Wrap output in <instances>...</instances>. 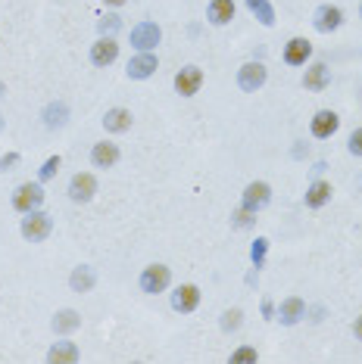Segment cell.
I'll return each instance as SVG.
<instances>
[{"label":"cell","mask_w":362,"mask_h":364,"mask_svg":"<svg viewBox=\"0 0 362 364\" xmlns=\"http://www.w3.org/2000/svg\"><path fill=\"white\" fill-rule=\"evenodd\" d=\"M116 57H119V44H116L113 38H106V35L91 47V62L94 66H100V69H106L109 62H116Z\"/></svg>","instance_id":"30bf717a"},{"label":"cell","mask_w":362,"mask_h":364,"mask_svg":"<svg viewBox=\"0 0 362 364\" xmlns=\"http://www.w3.org/2000/svg\"><path fill=\"white\" fill-rule=\"evenodd\" d=\"M78 327H82V314L72 312V308H62V312L53 314V330L57 334H72Z\"/></svg>","instance_id":"ffe728a7"},{"label":"cell","mask_w":362,"mask_h":364,"mask_svg":"<svg viewBox=\"0 0 362 364\" xmlns=\"http://www.w3.org/2000/svg\"><path fill=\"white\" fill-rule=\"evenodd\" d=\"M200 84H203V72L197 66H185L175 75V91L181 93V97H194V93L200 91Z\"/></svg>","instance_id":"9c48e42d"},{"label":"cell","mask_w":362,"mask_h":364,"mask_svg":"<svg viewBox=\"0 0 362 364\" xmlns=\"http://www.w3.org/2000/svg\"><path fill=\"white\" fill-rule=\"evenodd\" d=\"M50 227H53L50 215H44V212H38V209L26 212V218H22V237H26L28 243H41L44 237L50 234Z\"/></svg>","instance_id":"6da1fadb"},{"label":"cell","mask_w":362,"mask_h":364,"mask_svg":"<svg viewBox=\"0 0 362 364\" xmlns=\"http://www.w3.org/2000/svg\"><path fill=\"white\" fill-rule=\"evenodd\" d=\"M104 128H106V131H113V134L128 131V128H131V113H128V109H122V106L106 109V115H104Z\"/></svg>","instance_id":"ac0fdd59"},{"label":"cell","mask_w":362,"mask_h":364,"mask_svg":"<svg viewBox=\"0 0 362 364\" xmlns=\"http://www.w3.org/2000/svg\"><path fill=\"white\" fill-rule=\"evenodd\" d=\"M163 41V31H160V25L156 22H141V25H135L131 28V47L135 50H153L156 44Z\"/></svg>","instance_id":"7a4b0ae2"},{"label":"cell","mask_w":362,"mask_h":364,"mask_svg":"<svg viewBox=\"0 0 362 364\" xmlns=\"http://www.w3.org/2000/svg\"><path fill=\"white\" fill-rule=\"evenodd\" d=\"M0 131H4V118H0Z\"/></svg>","instance_id":"8d00e7d4"},{"label":"cell","mask_w":362,"mask_h":364,"mask_svg":"<svg viewBox=\"0 0 362 364\" xmlns=\"http://www.w3.org/2000/svg\"><path fill=\"white\" fill-rule=\"evenodd\" d=\"M265 249H269V240H265V237H259V240L253 243V249H250V258H253V265H256V268H263V262H265Z\"/></svg>","instance_id":"4316f807"},{"label":"cell","mask_w":362,"mask_h":364,"mask_svg":"<svg viewBox=\"0 0 362 364\" xmlns=\"http://www.w3.org/2000/svg\"><path fill=\"white\" fill-rule=\"evenodd\" d=\"M169 280H172V271L166 265H150V268H144V274H141V290L156 296V292H163L169 287Z\"/></svg>","instance_id":"3957f363"},{"label":"cell","mask_w":362,"mask_h":364,"mask_svg":"<svg viewBox=\"0 0 362 364\" xmlns=\"http://www.w3.org/2000/svg\"><path fill=\"white\" fill-rule=\"evenodd\" d=\"M259 355H256V349H250V346H243V349H238V352H231V361L234 364H243V361H256Z\"/></svg>","instance_id":"f1b7e54d"},{"label":"cell","mask_w":362,"mask_h":364,"mask_svg":"<svg viewBox=\"0 0 362 364\" xmlns=\"http://www.w3.org/2000/svg\"><path fill=\"white\" fill-rule=\"evenodd\" d=\"M60 171V156H50V159H47L44 165H41V171H38V178L41 181H50L53 175H57Z\"/></svg>","instance_id":"83f0119b"},{"label":"cell","mask_w":362,"mask_h":364,"mask_svg":"<svg viewBox=\"0 0 362 364\" xmlns=\"http://www.w3.org/2000/svg\"><path fill=\"white\" fill-rule=\"evenodd\" d=\"M94 280H97V277H94V271H91L88 265H78L75 271H72V277H69V283H72L75 292H88L94 287Z\"/></svg>","instance_id":"cb8c5ba5"},{"label":"cell","mask_w":362,"mask_h":364,"mask_svg":"<svg viewBox=\"0 0 362 364\" xmlns=\"http://www.w3.org/2000/svg\"><path fill=\"white\" fill-rule=\"evenodd\" d=\"M247 6H250V13H253L265 28H272V25H275V10H272L269 0H247Z\"/></svg>","instance_id":"d4e9b609"},{"label":"cell","mask_w":362,"mask_h":364,"mask_svg":"<svg viewBox=\"0 0 362 364\" xmlns=\"http://www.w3.org/2000/svg\"><path fill=\"white\" fill-rule=\"evenodd\" d=\"M153 72H156V57L150 50L138 53V57L128 62V78H135V81H144V78H150Z\"/></svg>","instance_id":"5bb4252c"},{"label":"cell","mask_w":362,"mask_h":364,"mask_svg":"<svg viewBox=\"0 0 362 364\" xmlns=\"http://www.w3.org/2000/svg\"><path fill=\"white\" fill-rule=\"evenodd\" d=\"M269 200H272V187L265 181H253V184H247V190H243V209H250V212H259L263 205H269Z\"/></svg>","instance_id":"52a82bcc"},{"label":"cell","mask_w":362,"mask_h":364,"mask_svg":"<svg viewBox=\"0 0 362 364\" xmlns=\"http://www.w3.org/2000/svg\"><path fill=\"white\" fill-rule=\"evenodd\" d=\"M94 193H97V181L88 171H78V175L69 181V200L72 203H91Z\"/></svg>","instance_id":"5b68a950"},{"label":"cell","mask_w":362,"mask_h":364,"mask_svg":"<svg viewBox=\"0 0 362 364\" xmlns=\"http://www.w3.org/2000/svg\"><path fill=\"white\" fill-rule=\"evenodd\" d=\"M337 128H341V118H337V113H331V109H322V113H316V118H312V137H319V140L331 137Z\"/></svg>","instance_id":"4fadbf2b"},{"label":"cell","mask_w":362,"mask_h":364,"mask_svg":"<svg viewBox=\"0 0 362 364\" xmlns=\"http://www.w3.org/2000/svg\"><path fill=\"white\" fill-rule=\"evenodd\" d=\"M312 57V44L306 38H290L285 47V62L287 66H306V59Z\"/></svg>","instance_id":"7c38bea8"},{"label":"cell","mask_w":362,"mask_h":364,"mask_svg":"<svg viewBox=\"0 0 362 364\" xmlns=\"http://www.w3.org/2000/svg\"><path fill=\"white\" fill-rule=\"evenodd\" d=\"M116 28H119V16H104L100 19V35H113Z\"/></svg>","instance_id":"f546056e"},{"label":"cell","mask_w":362,"mask_h":364,"mask_svg":"<svg viewBox=\"0 0 362 364\" xmlns=\"http://www.w3.org/2000/svg\"><path fill=\"white\" fill-rule=\"evenodd\" d=\"M16 162H19V153H6L4 159H0V175H6V171H10Z\"/></svg>","instance_id":"d6a6232c"},{"label":"cell","mask_w":362,"mask_h":364,"mask_svg":"<svg viewBox=\"0 0 362 364\" xmlns=\"http://www.w3.org/2000/svg\"><path fill=\"white\" fill-rule=\"evenodd\" d=\"M234 19V4L231 0H212L209 4V22L212 25H228Z\"/></svg>","instance_id":"44dd1931"},{"label":"cell","mask_w":362,"mask_h":364,"mask_svg":"<svg viewBox=\"0 0 362 364\" xmlns=\"http://www.w3.org/2000/svg\"><path fill=\"white\" fill-rule=\"evenodd\" d=\"M41 203H44V187L41 184H22L19 190H16V196H13V205L19 212H31V209H38Z\"/></svg>","instance_id":"8992f818"},{"label":"cell","mask_w":362,"mask_h":364,"mask_svg":"<svg viewBox=\"0 0 362 364\" xmlns=\"http://www.w3.org/2000/svg\"><path fill=\"white\" fill-rule=\"evenodd\" d=\"M328 200H331V184L328 181H312L309 190H306V205L309 209H322Z\"/></svg>","instance_id":"d6986e66"},{"label":"cell","mask_w":362,"mask_h":364,"mask_svg":"<svg viewBox=\"0 0 362 364\" xmlns=\"http://www.w3.org/2000/svg\"><path fill=\"white\" fill-rule=\"evenodd\" d=\"M341 22H344V13L337 10V6L325 4V6H319V10H316V19H312V25H316V31H322V35H328V31L341 28Z\"/></svg>","instance_id":"8fae6325"},{"label":"cell","mask_w":362,"mask_h":364,"mask_svg":"<svg viewBox=\"0 0 362 364\" xmlns=\"http://www.w3.org/2000/svg\"><path fill=\"white\" fill-rule=\"evenodd\" d=\"M347 149L353 156H362V128H356L350 134V144H347Z\"/></svg>","instance_id":"4dcf8cb0"},{"label":"cell","mask_w":362,"mask_h":364,"mask_svg":"<svg viewBox=\"0 0 362 364\" xmlns=\"http://www.w3.org/2000/svg\"><path fill=\"white\" fill-rule=\"evenodd\" d=\"M272 312H275V308H272L269 299H265V302H263V314H265V318H272Z\"/></svg>","instance_id":"836d02e7"},{"label":"cell","mask_w":362,"mask_h":364,"mask_svg":"<svg viewBox=\"0 0 362 364\" xmlns=\"http://www.w3.org/2000/svg\"><path fill=\"white\" fill-rule=\"evenodd\" d=\"M265 78H269V72H265L263 62H247V66H241V72H238V84H241V91L256 93L265 84Z\"/></svg>","instance_id":"277c9868"},{"label":"cell","mask_w":362,"mask_h":364,"mask_svg":"<svg viewBox=\"0 0 362 364\" xmlns=\"http://www.w3.org/2000/svg\"><path fill=\"white\" fill-rule=\"evenodd\" d=\"M306 314V302L300 296H290V299H285V302H281V308H278V318H281V324H285V327H294L297 321H300Z\"/></svg>","instance_id":"9a60e30c"},{"label":"cell","mask_w":362,"mask_h":364,"mask_svg":"<svg viewBox=\"0 0 362 364\" xmlns=\"http://www.w3.org/2000/svg\"><path fill=\"white\" fill-rule=\"evenodd\" d=\"M91 162L97 165V169H113L116 162H119V147L116 144H94V149H91Z\"/></svg>","instance_id":"2e32d148"},{"label":"cell","mask_w":362,"mask_h":364,"mask_svg":"<svg viewBox=\"0 0 362 364\" xmlns=\"http://www.w3.org/2000/svg\"><path fill=\"white\" fill-rule=\"evenodd\" d=\"M241 318H243V312H241V308H228V312L222 314V330H225V334H231V330H238V327H241Z\"/></svg>","instance_id":"484cf974"},{"label":"cell","mask_w":362,"mask_h":364,"mask_svg":"<svg viewBox=\"0 0 362 364\" xmlns=\"http://www.w3.org/2000/svg\"><path fill=\"white\" fill-rule=\"evenodd\" d=\"M200 305V290L194 287V283H181V287L172 292V308L181 314H187V312H194V308Z\"/></svg>","instance_id":"ba28073f"},{"label":"cell","mask_w":362,"mask_h":364,"mask_svg":"<svg viewBox=\"0 0 362 364\" xmlns=\"http://www.w3.org/2000/svg\"><path fill=\"white\" fill-rule=\"evenodd\" d=\"M328 84H331V72H328V66L316 62L312 69H306V75H303V88L306 91H325Z\"/></svg>","instance_id":"e0dca14e"},{"label":"cell","mask_w":362,"mask_h":364,"mask_svg":"<svg viewBox=\"0 0 362 364\" xmlns=\"http://www.w3.org/2000/svg\"><path fill=\"white\" fill-rule=\"evenodd\" d=\"M253 215H256V212H250V209L234 212V224H238V227H250V224H253Z\"/></svg>","instance_id":"1f68e13d"},{"label":"cell","mask_w":362,"mask_h":364,"mask_svg":"<svg viewBox=\"0 0 362 364\" xmlns=\"http://www.w3.org/2000/svg\"><path fill=\"white\" fill-rule=\"evenodd\" d=\"M359 16H362V6H359Z\"/></svg>","instance_id":"74e56055"},{"label":"cell","mask_w":362,"mask_h":364,"mask_svg":"<svg viewBox=\"0 0 362 364\" xmlns=\"http://www.w3.org/2000/svg\"><path fill=\"white\" fill-rule=\"evenodd\" d=\"M47 361H53V364H62V361H78V349H75V343H53V349L47 352Z\"/></svg>","instance_id":"603a6c76"},{"label":"cell","mask_w":362,"mask_h":364,"mask_svg":"<svg viewBox=\"0 0 362 364\" xmlns=\"http://www.w3.org/2000/svg\"><path fill=\"white\" fill-rule=\"evenodd\" d=\"M353 330H356V339L362 343V318H356V327H353Z\"/></svg>","instance_id":"e575fe53"},{"label":"cell","mask_w":362,"mask_h":364,"mask_svg":"<svg viewBox=\"0 0 362 364\" xmlns=\"http://www.w3.org/2000/svg\"><path fill=\"white\" fill-rule=\"evenodd\" d=\"M104 4H106V6H122L125 0H104Z\"/></svg>","instance_id":"d590c367"},{"label":"cell","mask_w":362,"mask_h":364,"mask_svg":"<svg viewBox=\"0 0 362 364\" xmlns=\"http://www.w3.org/2000/svg\"><path fill=\"white\" fill-rule=\"evenodd\" d=\"M66 122H69V106L66 103H50V106L44 109V125L47 128H62Z\"/></svg>","instance_id":"7402d4cb"}]
</instances>
